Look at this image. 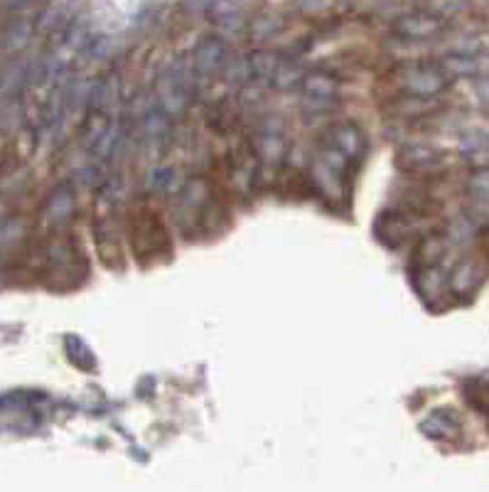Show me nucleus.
<instances>
[{"label":"nucleus","instance_id":"f257e3e1","mask_svg":"<svg viewBox=\"0 0 489 492\" xmlns=\"http://www.w3.org/2000/svg\"><path fill=\"white\" fill-rule=\"evenodd\" d=\"M391 84L411 96L435 99L438 93L445 92L450 77L445 74V69L433 62H406L391 72Z\"/></svg>","mask_w":489,"mask_h":492},{"label":"nucleus","instance_id":"f03ea898","mask_svg":"<svg viewBox=\"0 0 489 492\" xmlns=\"http://www.w3.org/2000/svg\"><path fill=\"white\" fill-rule=\"evenodd\" d=\"M374 231L377 237L388 246H401L408 239L423 237L425 234V221L418 212L414 210H406V207H398V210H386V212L379 214V220L374 224Z\"/></svg>","mask_w":489,"mask_h":492},{"label":"nucleus","instance_id":"7ed1b4c3","mask_svg":"<svg viewBox=\"0 0 489 492\" xmlns=\"http://www.w3.org/2000/svg\"><path fill=\"white\" fill-rule=\"evenodd\" d=\"M131 237H133L138 261L145 259V256L158 259V256H162V251L170 249L168 231L162 227V221L158 220V214L148 210V207H143L131 221Z\"/></svg>","mask_w":489,"mask_h":492},{"label":"nucleus","instance_id":"20e7f679","mask_svg":"<svg viewBox=\"0 0 489 492\" xmlns=\"http://www.w3.org/2000/svg\"><path fill=\"white\" fill-rule=\"evenodd\" d=\"M190 103V74L182 64H168L158 77V106L168 119L182 116Z\"/></svg>","mask_w":489,"mask_h":492},{"label":"nucleus","instance_id":"39448f33","mask_svg":"<svg viewBox=\"0 0 489 492\" xmlns=\"http://www.w3.org/2000/svg\"><path fill=\"white\" fill-rule=\"evenodd\" d=\"M300 93H303L305 113L312 116H322L337 106V79L332 77L329 72H308L300 82Z\"/></svg>","mask_w":489,"mask_h":492},{"label":"nucleus","instance_id":"423d86ee","mask_svg":"<svg viewBox=\"0 0 489 492\" xmlns=\"http://www.w3.org/2000/svg\"><path fill=\"white\" fill-rule=\"evenodd\" d=\"M443 27H445V20H443V17H438L435 13H430L428 8H421L396 17V23H394V34L406 44H423L440 37Z\"/></svg>","mask_w":489,"mask_h":492},{"label":"nucleus","instance_id":"0eeeda50","mask_svg":"<svg viewBox=\"0 0 489 492\" xmlns=\"http://www.w3.org/2000/svg\"><path fill=\"white\" fill-rule=\"evenodd\" d=\"M256 155L263 165H279L286 158V128L279 116H266L259 123Z\"/></svg>","mask_w":489,"mask_h":492},{"label":"nucleus","instance_id":"6e6552de","mask_svg":"<svg viewBox=\"0 0 489 492\" xmlns=\"http://www.w3.org/2000/svg\"><path fill=\"white\" fill-rule=\"evenodd\" d=\"M322 145L335 148L337 153H342L345 158L355 162L367 153V136H364V131L357 126V123L342 121V123H335V126L325 133V143Z\"/></svg>","mask_w":489,"mask_h":492},{"label":"nucleus","instance_id":"1a4fd4ad","mask_svg":"<svg viewBox=\"0 0 489 492\" xmlns=\"http://www.w3.org/2000/svg\"><path fill=\"white\" fill-rule=\"evenodd\" d=\"M224 62H227L224 40L221 37H204L192 52V69L197 82H207V79L217 77L221 67H224Z\"/></svg>","mask_w":489,"mask_h":492},{"label":"nucleus","instance_id":"9d476101","mask_svg":"<svg viewBox=\"0 0 489 492\" xmlns=\"http://www.w3.org/2000/svg\"><path fill=\"white\" fill-rule=\"evenodd\" d=\"M440 67L445 69L450 79H477L489 74V62L487 57H482L480 52H453L440 62Z\"/></svg>","mask_w":489,"mask_h":492},{"label":"nucleus","instance_id":"9b49d317","mask_svg":"<svg viewBox=\"0 0 489 492\" xmlns=\"http://www.w3.org/2000/svg\"><path fill=\"white\" fill-rule=\"evenodd\" d=\"M438 151L423 143H406L396 153V165L404 172H428V170L438 168Z\"/></svg>","mask_w":489,"mask_h":492},{"label":"nucleus","instance_id":"f8f14e48","mask_svg":"<svg viewBox=\"0 0 489 492\" xmlns=\"http://www.w3.org/2000/svg\"><path fill=\"white\" fill-rule=\"evenodd\" d=\"M484 279V269H482L480 263L473 261V259H465L453 269V273L447 276V286L450 290L455 293V296H470L477 290V286Z\"/></svg>","mask_w":489,"mask_h":492},{"label":"nucleus","instance_id":"ddd939ff","mask_svg":"<svg viewBox=\"0 0 489 492\" xmlns=\"http://www.w3.org/2000/svg\"><path fill=\"white\" fill-rule=\"evenodd\" d=\"M467 195L473 200V220H489V165H482L470 175Z\"/></svg>","mask_w":489,"mask_h":492},{"label":"nucleus","instance_id":"4468645a","mask_svg":"<svg viewBox=\"0 0 489 492\" xmlns=\"http://www.w3.org/2000/svg\"><path fill=\"white\" fill-rule=\"evenodd\" d=\"M447 286V276L440 271V266H418V273H416V290L421 293V298L428 303V300H438L443 298Z\"/></svg>","mask_w":489,"mask_h":492},{"label":"nucleus","instance_id":"2eb2a0df","mask_svg":"<svg viewBox=\"0 0 489 492\" xmlns=\"http://www.w3.org/2000/svg\"><path fill=\"white\" fill-rule=\"evenodd\" d=\"M421 431L433 441H450L460 431V424H457V418H453V411L440 408V411H433V414L423 418Z\"/></svg>","mask_w":489,"mask_h":492},{"label":"nucleus","instance_id":"dca6fc26","mask_svg":"<svg viewBox=\"0 0 489 492\" xmlns=\"http://www.w3.org/2000/svg\"><path fill=\"white\" fill-rule=\"evenodd\" d=\"M280 64V57L273 50H256L246 57V67H249V79L253 84H266L273 79L276 69Z\"/></svg>","mask_w":489,"mask_h":492},{"label":"nucleus","instance_id":"f3484780","mask_svg":"<svg viewBox=\"0 0 489 492\" xmlns=\"http://www.w3.org/2000/svg\"><path fill=\"white\" fill-rule=\"evenodd\" d=\"M445 239L435 234H423L418 246H416V261L418 266H435L445 256Z\"/></svg>","mask_w":489,"mask_h":492},{"label":"nucleus","instance_id":"a211bd4d","mask_svg":"<svg viewBox=\"0 0 489 492\" xmlns=\"http://www.w3.org/2000/svg\"><path fill=\"white\" fill-rule=\"evenodd\" d=\"M463 155L477 168L489 165V136L484 133H470L463 138Z\"/></svg>","mask_w":489,"mask_h":492},{"label":"nucleus","instance_id":"6ab92c4d","mask_svg":"<svg viewBox=\"0 0 489 492\" xmlns=\"http://www.w3.org/2000/svg\"><path fill=\"white\" fill-rule=\"evenodd\" d=\"M303 77L305 74L298 69V62L280 60L276 74L270 79V84L276 86V89H293V86H298L303 82Z\"/></svg>","mask_w":489,"mask_h":492},{"label":"nucleus","instance_id":"aec40b11","mask_svg":"<svg viewBox=\"0 0 489 492\" xmlns=\"http://www.w3.org/2000/svg\"><path fill=\"white\" fill-rule=\"evenodd\" d=\"M465 397L473 404L477 411L482 414H489V384L482 382V379H470L465 382Z\"/></svg>","mask_w":489,"mask_h":492},{"label":"nucleus","instance_id":"412c9836","mask_svg":"<svg viewBox=\"0 0 489 492\" xmlns=\"http://www.w3.org/2000/svg\"><path fill=\"white\" fill-rule=\"evenodd\" d=\"M148 185L155 195H168L172 187L178 185L175 180V170L172 168H155L148 178Z\"/></svg>","mask_w":489,"mask_h":492},{"label":"nucleus","instance_id":"4be33fe9","mask_svg":"<svg viewBox=\"0 0 489 492\" xmlns=\"http://www.w3.org/2000/svg\"><path fill=\"white\" fill-rule=\"evenodd\" d=\"M425 8L430 13H435L443 20H450V17L460 15L465 8H467V0H430Z\"/></svg>","mask_w":489,"mask_h":492},{"label":"nucleus","instance_id":"5701e85b","mask_svg":"<svg viewBox=\"0 0 489 492\" xmlns=\"http://www.w3.org/2000/svg\"><path fill=\"white\" fill-rule=\"evenodd\" d=\"M474 231H477V227H474L473 217H460L450 224V239L455 244H470L474 239Z\"/></svg>","mask_w":489,"mask_h":492},{"label":"nucleus","instance_id":"b1692460","mask_svg":"<svg viewBox=\"0 0 489 492\" xmlns=\"http://www.w3.org/2000/svg\"><path fill=\"white\" fill-rule=\"evenodd\" d=\"M279 17L276 15H259L256 23H251V37L253 40H269L270 34L279 30Z\"/></svg>","mask_w":489,"mask_h":492},{"label":"nucleus","instance_id":"393cba45","mask_svg":"<svg viewBox=\"0 0 489 492\" xmlns=\"http://www.w3.org/2000/svg\"><path fill=\"white\" fill-rule=\"evenodd\" d=\"M477 93H480L482 103H487L489 106V74H484V77H477Z\"/></svg>","mask_w":489,"mask_h":492}]
</instances>
